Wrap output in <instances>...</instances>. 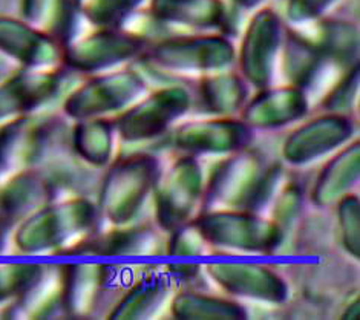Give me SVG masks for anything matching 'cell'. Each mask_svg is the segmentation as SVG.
<instances>
[{"mask_svg": "<svg viewBox=\"0 0 360 320\" xmlns=\"http://www.w3.org/2000/svg\"><path fill=\"white\" fill-rule=\"evenodd\" d=\"M120 229L110 230L101 235L84 238L74 250H68L66 255L82 256H144L155 252L158 241L155 230L149 226H118Z\"/></svg>", "mask_w": 360, "mask_h": 320, "instance_id": "7402d4cb", "label": "cell"}, {"mask_svg": "<svg viewBox=\"0 0 360 320\" xmlns=\"http://www.w3.org/2000/svg\"><path fill=\"white\" fill-rule=\"evenodd\" d=\"M359 65L347 69L342 79L325 95L321 103L322 109L325 112H331V114L349 115L359 98Z\"/></svg>", "mask_w": 360, "mask_h": 320, "instance_id": "d6a6232c", "label": "cell"}, {"mask_svg": "<svg viewBox=\"0 0 360 320\" xmlns=\"http://www.w3.org/2000/svg\"><path fill=\"white\" fill-rule=\"evenodd\" d=\"M122 268L109 264H74L62 271L63 309L74 317L94 316L118 291Z\"/></svg>", "mask_w": 360, "mask_h": 320, "instance_id": "7c38bea8", "label": "cell"}, {"mask_svg": "<svg viewBox=\"0 0 360 320\" xmlns=\"http://www.w3.org/2000/svg\"><path fill=\"white\" fill-rule=\"evenodd\" d=\"M45 268L40 264H0V302L22 296Z\"/></svg>", "mask_w": 360, "mask_h": 320, "instance_id": "1f68e13d", "label": "cell"}, {"mask_svg": "<svg viewBox=\"0 0 360 320\" xmlns=\"http://www.w3.org/2000/svg\"><path fill=\"white\" fill-rule=\"evenodd\" d=\"M359 177L360 144L354 141L334 155L322 169L313 187L311 203L317 209H325L336 204L340 198L351 193V190L359 183Z\"/></svg>", "mask_w": 360, "mask_h": 320, "instance_id": "603a6c76", "label": "cell"}, {"mask_svg": "<svg viewBox=\"0 0 360 320\" xmlns=\"http://www.w3.org/2000/svg\"><path fill=\"white\" fill-rule=\"evenodd\" d=\"M274 209H273V222L287 233L299 221L304 209V190L296 183H291L274 196Z\"/></svg>", "mask_w": 360, "mask_h": 320, "instance_id": "836d02e7", "label": "cell"}, {"mask_svg": "<svg viewBox=\"0 0 360 320\" xmlns=\"http://www.w3.org/2000/svg\"><path fill=\"white\" fill-rule=\"evenodd\" d=\"M360 316V309H359V299L356 297L351 304H348L342 313V317L344 319H359Z\"/></svg>", "mask_w": 360, "mask_h": 320, "instance_id": "f35d334b", "label": "cell"}, {"mask_svg": "<svg viewBox=\"0 0 360 320\" xmlns=\"http://www.w3.org/2000/svg\"><path fill=\"white\" fill-rule=\"evenodd\" d=\"M170 313L181 320L247 319V311L238 302L196 291L178 293L170 304Z\"/></svg>", "mask_w": 360, "mask_h": 320, "instance_id": "f1b7e54d", "label": "cell"}, {"mask_svg": "<svg viewBox=\"0 0 360 320\" xmlns=\"http://www.w3.org/2000/svg\"><path fill=\"white\" fill-rule=\"evenodd\" d=\"M65 132L58 118L32 114L0 127V183L56 157L63 147Z\"/></svg>", "mask_w": 360, "mask_h": 320, "instance_id": "7a4b0ae2", "label": "cell"}, {"mask_svg": "<svg viewBox=\"0 0 360 320\" xmlns=\"http://www.w3.org/2000/svg\"><path fill=\"white\" fill-rule=\"evenodd\" d=\"M0 190V233H8L15 222H23L53 200L44 175L36 170L17 174Z\"/></svg>", "mask_w": 360, "mask_h": 320, "instance_id": "ffe728a7", "label": "cell"}, {"mask_svg": "<svg viewBox=\"0 0 360 320\" xmlns=\"http://www.w3.org/2000/svg\"><path fill=\"white\" fill-rule=\"evenodd\" d=\"M141 57L162 71L205 75L229 69L236 51L226 34H201L162 39L146 48Z\"/></svg>", "mask_w": 360, "mask_h": 320, "instance_id": "8992f818", "label": "cell"}, {"mask_svg": "<svg viewBox=\"0 0 360 320\" xmlns=\"http://www.w3.org/2000/svg\"><path fill=\"white\" fill-rule=\"evenodd\" d=\"M146 0H80L83 19L96 28H122Z\"/></svg>", "mask_w": 360, "mask_h": 320, "instance_id": "f546056e", "label": "cell"}, {"mask_svg": "<svg viewBox=\"0 0 360 320\" xmlns=\"http://www.w3.org/2000/svg\"><path fill=\"white\" fill-rule=\"evenodd\" d=\"M267 2V0H233V4L239 8V10L250 11L255 8H259L262 4Z\"/></svg>", "mask_w": 360, "mask_h": 320, "instance_id": "74e56055", "label": "cell"}, {"mask_svg": "<svg viewBox=\"0 0 360 320\" xmlns=\"http://www.w3.org/2000/svg\"><path fill=\"white\" fill-rule=\"evenodd\" d=\"M167 290L169 282L165 276L155 271L146 273L112 307L109 319H149L166 300Z\"/></svg>", "mask_w": 360, "mask_h": 320, "instance_id": "4316f807", "label": "cell"}, {"mask_svg": "<svg viewBox=\"0 0 360 320\" xmlns=\"http://www.w3.org/2000/svg\"><path fill=\"white\" fill-rule=\"evenodd\" d=\"M160 162L149 153H136L118 160L109 169L100 188V210L114 226L134 221L155 190Z\"/></svg>", "mask_w": 360, "mask_h": 320, "instance_id": "277c9868", "label": "cell"}, {"mask_svg": "<svg viewBox=\"0 0 360 320\" xmlns=\"http://www.w3.org/2000/svg\"><path fill=\"white\" fill-rule=\"evenodd\" d=\"M63 75L54 69L23 68L0 82V120L30 115L57 98Z\"/></svg>", "mask_w": 360, "mask_h": 320, "instance_id": "9a60e30c", "label": "cell"}, {"mask_svg": "<svg viewBox=\"0 0 360 320\" xmlns=\"http://www.w3.org/2000/svg\"><path fill=\"white\" fill-rule=\"evenodd\" d=\"M13 60L8 58L4 53H0V82H4L8 75L13 74Z\"/></svg>", "mask_w": 360, "mask_h": 320, "instance_id": "8d00e7d4", "label": "cell"}, {"mask_svg": "<svg viewBox=\"0 0 360 320\" xmlns=\"http://www.w3.org/2000/svg\"><path fill=\"white\" fill-rule=\"evenodd\" d=\"M282 183L281 164L243 149L221 161L204 186L205 210L233 209L259 213L273 203Z\"/></svg>", "mask_w": 360, "mask_h": 320, "instance_id": "6da1fadb", "label": "cell"}, {"mask_svg": "<svg viewBox=\"0 0 360 320\" xmlns=\"http://www.w3.org/2000/svg\"><path fill=\"white\" fill-rule=\"evenodd\" d=\"M146 91V82L134 69L92 77L68 95L65 114L72 120L105 118L117 114L139 100Z\"/></svg>", "mask_w": 360, "mask_h": 320, "instance_id": "52a82bcc", "label": "cell"}, {"mask_svg": "<svg viewBox=\"0 0 360 320\" xmlns=\"http://www.w3.org/2000/svg\"><path fill=\"white\" fill-rule=\"evenodd\" d=\"M248 101V84L241 74L218 71L202 75L198 84V105L205 114L233 117Z\"/></svg>", "mask_w": 360, "mask_h": 320, "instance_id": "484cf974", "label": "cell"}, {"mask_svg": "<svg viewBox=\"0 0 360 320\" xmlns=\"http://www.w3.org/2000/svg\"><path fill=\"white\" fill-rule=\"evenodd\" d=\"M23 20L53 37L60 46L79 37L80 0H23Z\"/></svg>", "mask_w": 360, "mask_h": 320, "instance_id": "cb8c5ba5", "label": "cell"}, {"mask_svg": "<svg viewBox=\"0 0 360 320\" xmlns=\"http://www.w3.org/2000/svg\"><path fill=\"white\" fill-rule=\"evenodd\" d=\"M284 25L271 8H261L245 30L239 49V74L248 86L265 89L271 86L278 71Z\"/></svg>", "mask_w": 360, "mask_h": 320, "instance_id": "8fae6325", "label": "cell"}, {"mask_svg": "<svg viewBox=\"0 0 360 320\" xmlns=\"http://www.w3.org/2000/svg\"><path fill=\"white\" fill-rule=\"evenodd\" d=\"M97 205L88 198L77 196L40 207L25 219L15 233V244L23 253H41L65 247L66 242L96 229Z\"/></svg>", "mask_w": 360, "mask_h": 320, "instance_id": "3957f363", "label": "cell"}, {"mask_svg": "<svg viewBox=\"0 0 360 320\" xmlns=\"http://www.w3.org/2000/svg\"><path fill=\"white\" fill-rule=\"evenodd\" d=\"M310 109L308 94L296 86L285 84L276 88L259 89L255 97L245 103L241 120L255 129H279L302 120Z\"/></svg>", "mask_w": 360, "mask_h": 320, "instance_id": "ac0fdd59", "label": "cell"}, {"mask_svg": "<svg viewBox=\"0 0 360 320\" xmlns=\"http://www.w3.org/2000/svg\"><path fill=\"white\" fill-rule=\"evenodd\" d=\"M205 273L229 294L279 305L288 299V285L271 268L248 262H215Z\"/></svg>", "mask_w": 360, "mask_h": 320, "instance_id": "2e32d148", "label": "cell"}, {"mask_svg": "<svg viewBox=\"0 0 360 320\" xmlns=\"http://www.w3.org/2000/svg\"><path fill=\"white\" fill-rule=\"evenodd\" d=\"M150 14L157 22L198 31H221L230 27L224 0H150Z\"/></svg>", "mask_w": 360, "mask_h": 320, "instance_id": "d6986e66", "label": "cell"}, {"mask_svg": "<svg viewBox=\"0 0 360 320\" xmlns=\"http://www.w3.org/2000/svg\"><path fill=\"white\" fill-rule=\"evenodd\" d=\"M193 105L192 94L183 84H170L136 100L115 121L123 141H149L165 134L175 121L184 117Z\"/></svg>", "mask_w": 360, "mask_h": 320, "instance_id": "9c48e42d", "label": "cell"}, {"mask_svg": "<svg viewBox=\"0 0 360 320\" xmlns=\"http://www.w3.org/2000/svg\"><path fill=\"white\" fill-rule=\"evenodd\" d=\"M338 2L339 0H287V20L293 27L308 25L323 17Z\"/></svg>", "mask_w": 360, "mask_h": 320, "instance_id": "d590c367", "label": "cell"}, {"mask_svg": "<svg viewBox=\"0 0 360 320\" xmlns=\"http://www.w3.org/2000/svg\"><path fill=\"white\" fill-rule=\"evenodd\" d=\"M204 174L200 161L192 155L178 158L158 179L155 190V218L161 230L172 233L184 226L202 200Z\"/></svg>", "mask_w": 360, "mask_h": 320, "instance_id": "30bf717a", "label": "cell"}, {"mask_svg": "<svg viewBox=\"0 0 360 320\" xmlns=\"http://www.w3.org/2000/svg\"><path fill=\"white\" fill-rule=\"evenodd\" d=\"M253 141V129L243 120L217 117L188 121L176 129L174 146L186 155H230L247 149Z\"/></svg>", "mask_w": 360, "mask_h": 320, "instance_id": "5bb4252c", "label": "cell"}, {"mask_svg": "<svg viewBox=\"0 0 360 320\" xmlns=\"http://www.w3.org/2000/svg\"><path fill=\"white\" fill-rule=\"evenodd\" d=\"M148 41L123 28H97L63 46L62 65L75 72L97 74L144 54Z\"/></svg>", "mask_w": 360, "mask_h": 320, "instance_id": "ba28073f", "label": "cell"}, {"mask_svg": "<svg viewBox=\"0 0 360 320\" xmlns=\"http://www.w3.org/2000/svg\"><path fill=\"white\" fill-rule=\"evenodd\" d=\"M281 53V69L285 80L307 94L316 88L323 72L333 66L314 43L293 27L284 31Z\"/></svg>", "mask_w": 360, "mask_h": 320, "instance_id": "44dd1931", "label": "cell"}, {"mask_svg": "<svg viewBox=\"0 0 360 320\" xmlns=\"http://www.w3.org/2000/svg\"><path fill=\"white\" fill-rule=\"evenodd\" d=\"M311 32H304L323 57L340 71L359 65V28L344 19H317Z\"/></svg>", "mask_w": 360, "mask_h": 320, "instance_id": "d4e9b609", "label": "cell"}, {"mask_svg": "<svg viewBox=\"0 0 360 320\" xmlns=\"http://www.w3.org/2000/svg\"><path fill=\"white\" fill-rule=\"evenodd\" d=\"M0 53L30 69H54L62 65L63 48L27 20L0 17Z\"/></svg>", "mask_w": 360, "mask_h": 320, "instance_id": "e0dca14e", "label": "cell"}, {"mask_svg": "<svg viewBox=\"0 0 360 320\" xmlns=\"http://www.w3.org/2000/svg\"><path fill=\"white\" fill-rule=\"evenodd\" d=\"M205 242L195 222H186L184 226L172 231L169 242V255L172 256H201L205 252Z\"/></svg>", "mask_w": 360, "mask_h": 320, "instance_id": "e575fe53", "label": "cell"}, {"mask_svg": "<svg viewBox=\"0 0 360 320\" xmlns=\"http://www.w3.org/2000/svg\"><path fill=\"white\" fill-rule=\"evenodd\" d=\"M338 226L342 247L353 257H360V203L359 198L348 193L336 203Z\"/></svg>", "mask_w": 360, "mask_h": 320, "instance_id": "4dcf8cb0", "label": "cell"}, {"mask_svg": "<svg viewBox=\"0 0 360 320\" xmlns=\"http://www.w3.org/2000/svg\"><path fill=\"white\" fill-rule=\"evenodd\" d=\"M115 126L106 118L80 120L72 129V149L91 167H105L114 151Z\"/></svg>", "mask_w": 360, "mask_h": 320, "instance_id": "83f0119b", "label": "cell"}, {"mask_svg": "<svg viewBox=\"0 0 360 320\" xmlns=\"http://www.w3.org/2000/svg\"><path fill=\"white\" fill-rule=\"evenodd\" d=\"M193 222L209 245L235 252L271 255L285 239L276 222L247 210H204Z\"/></svg>", "mask_w": 360, "mask_h": 320, "instance_id": "5b68a950", "label": "cell"}, {"mask_svg": "<svg viewBox=\"0 0 360 320\" xmlns=\"http://www.w3.org/2000/svg\"><path fill=\"white\" fill-rule=\"evenodd\" d=\"M354 131V121L349 115L327 112L287 136L282 144V158L290 166H307L349 143Z\"/></svg>", "mask_w": 360, "mask_h": 320, "instance_id": "4fadbf2b", "label": "cell"}]
</instances>
